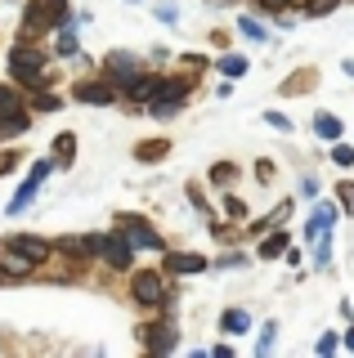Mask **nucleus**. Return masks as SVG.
I'll use <instances>...</instances> for the list:
<instances>
[{
    "instance_id": "f257e3e1",
    "label": "nucleus",
    "mask_w": 354,
    "mask_h": 358,
    "mask_svg": "<svg viewBox=\"0 0 354 358\" xmlns=\"http://www.w3.org/2000/svg\"><path fill=\"white\" fill-rule=\"evenodd\" d=\"M9 72H14L18 85H31V90H45L50 85L45 59H41V50H31V45H18V50L9 54Z\"/></svg>"
},
{
    "instance_id": "f03ea898",
    "label": "nucleus",
    "mask_w": 354,
    "mask_h": 358,
    "mask_svg": "<svg viewBox=\"0 0 354 358\" xmlns=\"http://www.w3.org/2000/svg\"><path fill=\"white\" fill-rule=\"evenodd\" d=\"M63 18H68V0H31V9H27V31L59 27Z\"/></svg>"
},
{
    "instance_id": "7ed1b4c3",
    "label": "nucleus",
    "mask_w": 354,
    "mask_h": 358,
    "mask_svg": "<svg viewBox=\"0 0 354 358\" xmlns=\"http://www.w3.org/2000/svg\"><path fill=\"white\" fill-rule=\"evenodd\" d=\"M117 224H121V238L130 242V251H135V246L162 251V238H157V233H153V229H148V224H143L139 215H117Z\"/></svg>"
},
{
    "instance_id": "20e7f679",
    "label": "nucleus",
    "mask_w": 354,
    "mask_h": 358,
    "mask_svg": "<svg viewBox=\"0 0 354 358\" xmlns=\"http://www.w3.org/2000/svg\"><path fill=\"white\" fill-rule=\"evenodd\" d=\"M130 296H135L139 305H166V291H162V278L153 273V268H139V273L130 278Z\"/></svg>"
},
{
    "instance_id": "39448f33",
    "label": "nucleus",
    "mask_w": 354,
    "mask_h": 358,
    "mask_svg": "<svg viewBox=\"0 0 354 358\" xmlns=\"http://www.w3.org/2000/svg\"><path fill=\"white\" fill-rule=\"evenodd\" d=\"M104 72L113 76L108 85H130V81H139V59H130V54H108Z\"/></svg>"
},
{
    "instance_id": "423d86ee",
    "label": "nucleus",
    "mask_w": 354,
    "mask_h": 358,
    "mask_svg": "<svg viewBox=\"0 0 354 358\" xmlns=\"http://www.w3.org/2000/svg\"><path fill=\"white\" fill-rule=\"evenodd\" d=\"M5 246H9V251H18V255H27L31 264H45V260H50V251H54L45 238H31V233H18V238H9Z\"/></svg>"
},
{
    "instance_id": "0eeeda50",
    "label": "nucleus",
    "mask_w": 354,
    "mask_h": 358,
    "mask_svg": "<svg viewBox=\"0 0 354 358\" xmlns=\"http://www.w3.org/2000/svg\"><path fill=\"white\" fill-rule=\"evenodd\" d=\"M50 166H54V162H36V166H31L27 184L18 188V197H14V201H9V210H14V215H18V210H23V206H31V201H36V193H41V179L50 175Z\"/></svg>"
},
{
    "instance_id": "6e6552de",
    "label": "nucleus",
    "mask_w": 354,
    "mask_h": 358,
    "mask_svg": "<svg viewBox=\"0 0 354 358\" xmlns=\"http://www.w3.org/2000/svg\"><path fill=\"white\" fill-rule=\"evenodd\" d=\"M130 255H135V251H130L126 238H104V242H99V260H108L113 268H130Z\"/></svg>"
},
{
    "instance_id": "1a4fd4ad",
    "label": "nucleus",
    "mask_w": 354,
    "mask_h": 358,
    "mask_svg": "<svg viewBox=\"0 0 354 358\" xmlns=\"http://www.w3.org/2000/svg\"><path fill=\"white\" fill-rule=\"evenodd\" d=\"M99 242H104L99 233H90V238H63L59 251L63 255H76V260H90V255H99Z\"/></svg>"
},
{
    "instance_id": "9d476101",
    "label": "nucleus",
    "mask_w": 354,
    "mask_h": 358,
    "mask_svg": "<svg viewBox=\"0 0 354 358\" xmlns=\"http://www.w3.org/2000/svg\"><path fill=\"white\" fill-rule=\"evenodd\" d=\"M76 99L104 108V103H113V85H108V81H81V85H76Z\"/></svg>"
},
{
    "instance_id": "9b49d317",
    "label": "nucleus",
    "mask_w": 354,
    "mask_h": 358,
    "mask_svg": "<svg viewBox=\"0 0 354 358\" xmlns=\"http://www.w3.org/2000/svg\"><path fill=\"white\" fill-rule=\"evenodd\" d=\"M206 264H211V260H206V255H193V251H180V255H171V260H166L171 273H202Z\"/></svg>"
},
{
    "instance_id": "f8f14e48",
    "label": "nucleus",
    "mask_w": 354,
    "mask_h": 358,
    "mask_svg": "<svg viewBox=\"0 0 354 358\" xmlns=\"http://www.w3.org/2000/svg\"><path fill=\"white\" fill-rule=\"evenodd\" d=\"M153 99H171V103H184L189 99V81H171V76H157V90Z\"/></svg>"
},
{
    "instance_id": "ddd939ff",
    "label": "nucleus",
    "mask_w": 354,
    "mask_h": 358,
    "mask_svg": "<svg viewBox=\"0 0 354 358\" xmlns=\"http://www.w3.org/2000/svg\"><path fill=\"white\" fill-rule=\"evenodd\" d=\"M0 268H5V278H23V273H31L36 264H31L27 255H18V251H9V246H5V251H0Z\"/></svg>"
},
{
    "instance_id": "4468645a",
    "label": "nucleus",
    "mask_w": 354,
    "mask_h": 358,
    "mask_svg": "<svg viewBox=\"0 0 354 358\" xmlns=\"http://www.w3.org/2000/svg\"><path fill=\"white\" fill-rule=\"evenodd\" d=\"M332 224H337V206H332V201H323V206H314V215H309V238L327 233Z\"/></svg>"
},
{
    "instance_id": "2eb2a0df",
    "label": "nucleus",
    "mask_w": 354,
    "mask_h": 358,
    "mask_svg": "<svg viewBox=\"0 0 354 358\" xmlns=\"http://www.w3.org/2000/svg\"><path fill=\"white\" fill-rule=\"evenodd\" d=\"M148 350H153V354L175 350V327H171V322H157V327L148 331Z\"/></svg>"
},
{
    "instance_id": "dca6fc26",
    "label": "nucleus",
    "mask_w": 354,
    "mask_h": 358,
    "mask_svg": "<svg viewBox=\"0 0 354 358\" xmlns=\"http://www.w3.org/2000/svg\"><path fill=\"white\" fill-rule=\"evenodd\" d=\"M220 327H225L229 336H242V331H247V327H251V318H247V309H225V313H220Z\"/></svg>"
},
{
    "instance_id": "f3484780",
    "label": "nucleus",
    "mask_w": 354,
    "mask_h": 358,
    "mask_svg": "<svg viewBox=\"0 0 354 358\" xmlns=\"http://www.w3.org/2000/svg\"><path fill=\"white\" fill-rule=\"evenodd\" d=\"M72 157H76V134H59V139H54V162L72 166Z\"/></svg>"
},
{
    "instance_id": "a211bd4d",
    "label": "nucleus",
    "mask_w": 354,
    "mask_h": 358,
    "mask_svg": "<svg viewBox=\"0 0 354 358\" xmlns=\"http://www.w3.org/2000/svg\"><path fill=\"white\" fill-rule=\"evenodd\" d=\"M283 251H287V233H283V224H278V233H269V238L260 242V255H264V260H278Z\"/></svg>"
},
{
    "instance_id": "6ab92c4d",
    "label": "nucleus",
    "mask_w": 354,
    "mask_h": 358,
    "mask_svg": "<svg viewBox=\"0 0 354 358\" xmlns=\"http://www.w3.org/2000/svg\"><path fill=\"white\" fill-rule=\"evenodd\" d=\"M166 148H171L166 139H143L139 148H135V157H139V162H162V157H166Z\"/></svg>"
},
{
    "instance_id": "aec40b11",
    "label": "nucleus",
    "mask_w": 354,
    "mask_h": 358,
    "mask_svg": "<svg viewBox=\"0 0 354 358\" xmlns=\"http://www.w3.org/2000/svg\"><path fill=\"white\" fill-rule=\"evenodd\" d=\"M314 134H323V139H341V121L337 117H314Z\"/></svg>"
},
{
    "instance_id": "412c9836",
    "label": "nucleus",
    "mask_w": 354,
    "mask_h": 358,
    "mask_svg": "<svg viewBox=\"0 0 354 358\" xmlns=\"http://www.w3.org/2000/svg\"><path fill=\"white\" fill-rule=\"evenodd\" d=\"M18 130H27V112L23 108L9 112V117H0V134H18Z\"/></svg>"
},
{
    "instance_id": "4be33fe9",
    "label": "nucleus",
    "mask_w": 354,
    "mask_h": 358,
    "mask_svg": "<svg viewBox=\"0 0 354 358\" xmlns=\"http://www.w3.org/2000/svg\"><path fill=\"white\" fill-rule=\"evenodd\" d=\"M175 112H180V103H171V99H148V117H162V121H171Z\"/></svg>"
},
{
    "instance_id": "5701e85b",
    "label": "nucleus",
    "mask_w": 354,
    "mask_h": 358,
    "mask_svg": "<svg viewBox=\"0 0 354 358\" xmlns=\"http://www.w3.org/2000/svg\"><path fill=\"white\" fill-rule=\"evenodd\" d=\"M59 54H76V31L68 18H63V31H59Z\"/></svg>"
},
{
    "instance_id": "b1692460",
    "label": "nucleus",
    "mask_w": 354,
    "mask_h": 358,
    "mask_svg": "<svg viewBox=\"0 0 354 358\" xmlns=\"http://www.w3.org/2000/svg\"><path fill=\"white\" fill-rule=\"evenodd\" d=\"M23 103H18V94L9 85H0V117H9V112H18Z\"/></svg>"
},
{
    "instance_id": "393cba45",
    "label": "nucleus",
    "mask_w": 354,
    "mask_h": 358,
    "mask_svg": "<svg viewBox=\"0 0 354 358\" xmlns=\"http://www.w3.org/2000/svg\"><path fill=\"white\" fill-rule=\"evenodd\" d=\"M238 27H242V36H247V41H264V27H260L256 18H247V14H242V22H238Z\"/></svg>"
},
{
    "instance_id": "a878e982",
    "label": "nucleus",
    "mask_w": 354,
    "mask_h": 358,
    "mask_svg": "<svg viewBox=\"0 0 354 358\" xmlns=\"http://www.w3.org/2000/svg\"><path fill=\"white\" fill-rule=\"evenodd\" d=\"M220 72H225V76H242V72H247V59H234V54H229V59H220Z\"/></svg>"
},
{
    "instance_id": "bb28decb",
    "label": "nucleus",
    "mask_w": 354,
    "mask_h": 358,
    "mask_svg": "<svg viewBox=\"0 0 354 358\" xmlns=\"http://www.w3.org/2000/svg\"><path fill=\"white\" fill-rule=\"evenodd\" d=\"M337 5H341V0H309V18H327Z\"/></svg>"
},
{
    "instance_id": "cd10ccee",
    "label": "nucleus",
    "mask_w": 354,
    "mask_h": 358,
    "mask_svg": "<svg viewBox=\"0 0 354 358\" xmlns=\"http://www.w3.org/2000/svg\"><path fill=\"white\" fill-rule=\"evenodd\" d=\"M332 162H337V166H354V148H346V143H337V148H332Z\"/></svg>"
},
{
    "instance_id": "c85d7f7f",
    "label": "nucleus",
    "mask_w": 354,
    "mask_h": 358,
    "mask_svg": "<svg viewBox=\"0 0 354 358\" xmlns=\"http://www.w3.org/2000/svg\"><path fill=\"white\" fill-rule=\"evenodd\" d=\"M274 331H278V322H264V327H260V354L274 345Z\"/></svg>"
},
{
    "instance_id": "c756f323",
    "label": "nucleus",
    "mask_w": 354,
    "mask_h": 358,
    "mask_svg": "<svg viewBox=\"0 0 354 358\" xmlns=\"http://www.w3.org/2000/svg\"><path fill=\"white\" fill-rule=\"evenodd\" d=\"M234 175H238V171H234L229 162H225V166H215V171H211V179H220V184H225V179H234Z\"/></svg>"
},
{
    "instance_id": "7c9ffc66",
    "label": "nucleus",
    "mask_w": 354,
    "mask_h": 358,
    "mask_svg": "<svg viewBox=\"0 0 354 358\" xmlns=\"http://www.w3.org/2000/svg\"><path fill=\"white\" fill-rule=\"evenodd\" d=\"M314 260H318V268H327V264H332V246H327V242L314 251Z\"/></svg>"
},
{
    "instance_id": "2f4dec72",
    "label": "nucleus",
    "mask_w": 354,
    "mask_h": 358,
    "mask_svg": "<svg viewBox=\"0 0 354 358\" xmlns=\"http://www.w3.org/2000/svg\"><path fill=\"white\" fill-rule=\"evenodd\" d=\"M341 206L354 210V184H341Z\"/></svg>"
},
{
    "instance_id": "473e14b6",
    "label": "nucleus",
    "mask_w": 354,
    "mask_h": 358,
    "mask_svg": "<svg viewBox=\"0 0 354 358\" xmlns=\"http://www.w3.org/2000/svg\"><path fill=\"white\" fill-rule=\"evenodd\" d=\"M283 5H287V0H260L264 14H283Z\"/></svg>"
},
{
    "instance_id": "72a5a7b5",
    "label": "nucleus",
    "mask_w": 354,
    "mask_h": 358,
    "mask_svg": "<svg viewBox=\"0 0 354 358\" xmlns=\"http://www.w3.org/2000/svg\"><path fill=\"white\" fill-rule=\"evenodd\" d=\"M337 350V336H318V354H332Z\"/></svg>"
},
{
    "instance_id": "f704fd0d",
    "label": "nucleus",
    "mask_w": 354,
    "mask_h": 358,
    "mask_svg": "<svg viewBox=\"0 0 354 358\" xmlns=\"http://www.w3.org/2000/svg\"><path fill=\"white\" fill-rule=\"evenodd\" d=\"M225 210H229V215H247V206H242L238 197H229V201H225Z\"/></svg>"
},
{
    "instance_id": "c9c22d12",
    "label": "nucleus",
    "mask_w": 354,
    "mask_h": 358,
    "mask_svg": "<svg viewBox=\"0 0 354 358\" xmlns=\"http://www.w3.org/2000/svg\"><path fill=\"white\" fill-rule=\"evenodd\" d=\"M269 126H278V130H292V121H287L283 112H269Z\"/></svg>"
},
{
    "instance_id": "e433bc0d",
    "label": "nucleus",
    "mask_w": 354,
    "mask_h": 358,
    "mask_svg": "<svg viewBox=\"0 0 354 358\" xmlns=\"http://www.w3.org/2000/svg\"><path fill=\"white\" fill-rule=\"evenodd\" d=\"M14 166H18V157H14V152H5V157H0V175H5V171H14Z\"/></svg>"
},
{
    "instance_id": "4c0bfd02",
    "label": "nucleus",
    "mask_w": 354,
    "mask_h": 358,
    "mask_svg": "<svg viewBox=\"0 0 354 358\" xmlns=\"http://www.w3.org/2000/svg\"><path fill=\"white\" fill-rule=\"evenodd\" d=\"M346 345H350V350H354V327H350V331H346Z\"/></svg>"
},
{
    "instance_id": "58836bf2",
    "label": "nucleus",
    "mask_w": 354,
    "mask_h": 358,
    "mask_svg": "<svg viewBox=\"0 0 354 358\" xmlns=\"http://www.w3.org/2000/svg\"><path fill=\"white\" fill-rule=\"evenodd\" d=\"M0 282H5V268H0Z\"/></svg>"
}]
</instances>
